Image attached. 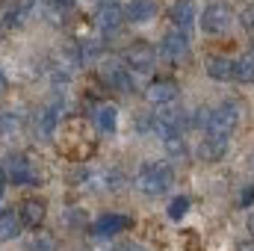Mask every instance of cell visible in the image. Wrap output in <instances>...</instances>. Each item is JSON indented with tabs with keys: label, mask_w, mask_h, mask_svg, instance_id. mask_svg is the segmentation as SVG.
Wrapping results in <instances>:
<instances>
[{
	"label": "cell",
	"mask_w": 254,
	"mask_h": 251,
	"mask_svg": "<svg viewBox=\"0 0 254 251\" xmlns=\"http://www.w3.org/2000/svg\"><path fill=\"white\" fill-rule=\"evenodd\" d=\"M133 184H136L139 192L157 198V195H163V192L172 189V184H175V169H172L166 160H148V163L139 166Z\"/></svg>",
	"instance_id": "6da1fadb"
},
{
	"label": "cell",
	"mask_w": 254,
	"mask_h": 251,
	"mask_svg": "<svg viewBox=\"0 0 254 251\" xmlns=\"http://www.w3.org/2000/svg\"><path fill=\"white\" fill-rule=\"evenodd\" d=\"M0 166H3L6 184H12V187H39V181H42L36 160H33L30 154H24V151L6 154V160H3Z\"/></svg>",
	"instance_id": "7a4b0ae2"
},
{
	"label": "cell",
	"mask_w": 254,
	"mask_h": 251,
	"mask_svg": "<svg viewBox=\"0 0 254 251\" xmlns=\"http://www.w3.org/2000/svg\"><path fill=\"white\" fill-rule=\"evenodd\" d=\"M98 80L104 83V89H110V92H133L136 89V83H133V74L125 68L122 60H101L98 63Z\"/></svg>",
	"instance_id": "3957f363"
},
{
	"label": "cell",
	"mask_w": 254,
	"mask_h": 251,
	"mask_svg": "<svg viewBox=\"0 0 254 251\" xmlns=\"http://www.w3.org/2000/svg\"><path fill=\"white\" fill-rule=\"evenodd\" d=\"M60 125H63V104L60 101H51V104L39 107L36 116H33V133H36L39 142H51L60 133Z\"/></svg>",
	"instance_id": "277c9868"
},
{
	"label": "cell",
	"mask_w": 254,
	"mask_h": 251,
	"mask_svg": "<svg viewBox=\"0 0 254 251\" xmlns=\"http://www.w3.org/2000/svg\"><path fill=\"white\" fill-rule=\"evenodd\" d=\"M237 125H240V107L234 101H225V104H219V107L210 110V122H207V130L204 133L231 139V133L237 130Z\"/></svg>",
	"instance_id": "5b68a950"
},
{
	"label": "cell",
	"mask_w": 254,
	"mask_h": 251,
	"mask_svg": "<svg viewBox=\"0 0 254 251\" xmlns=\"http://www.w3.org/2000/svg\"><path fill=\"white\" fill-rule=\"evenodd\" d=\"M122 63H125V68L130 74H151L154 65H157V51L148 42H133V45L125 48Z\"/></svg>",
	"instance_id": "8992f818"
},
{
	"label": "cell",
	"mask_w": 254,
	"mask_h": 251,
	"mask_svg": "<svg viewBox=\"0 0 254 251\" xmlns=\"http://www.w3.org/2000/svg\"><path fill=\"white\" fill-rule=\"evenodd\" d=\"M95 27L101 30V36H116L125 27V6H122V0H101V6L95 12Z\"/></svg>",
	"instance_id": "52a82bcc"
},
{
	"label": "cell",
	"mask_w": 254,
	"mask_h": 251,
	"mask_svg": "<svg viewBox=\"0 0 254 251\" xmlns=\"http://www.w3.org/2000/svg\"><path fill=\"white\" fill-rule=\"evenodd\" d=\"M198 21H201V30H204L207 36H219V33H225V30L231 27L234 12H231L228 3H210V6H204V12L198 15Z\"/></svg>",
	"instance_id": "ba28073f"
},
{
	"label": "cell",
	"mask_w": 254,
	"mask_h": 251,
	"mask_svg": "<svg viewBox=\"0 0 254 251\" xmlns=\"http://www.w3.org/2000/svg\"><path fill=\"white\" fill-rule=\"evenodd\" d=\"M18 216H21L24 231H42V225H45V219H48V198H42V195H27V198L18 204Z\"/></svg>",
	"instance_id": "9c48e42d"
},
{
	"label": "cell",
	"mask_w": 254,
	"mask_h": 251,
	"mask_svg": "<svg viewBox=\"0 0 254 251\" xmlns=\"http://www.w3.org/2000/svg\"><path fill=\"white\" fill-rule=\"evenodd\" d=\"M130 225H133V219L125 216V213H101V216L89 225V234L98 237V240H113V237H119L122 231H130Z\"/></svg>",
	"instance_id": "30bf717a"
},
{
	"label": "cell",
	"mask_w": 254,
	"mask_h": 251,
	"mask_svg": "<svg viewBox=\"0 0 254 251\" xmlns=\"http://www.w3.org/2000/svg\"><path fill=\"white\" fill-rule=\"evenodd\" d=\"M160 54L169 60V63H187L190 60V36L184 30H169L163 39H160Z\"/></svg>",
	"instance_id": "8fae6325"
},
{
	"label": "cell",
	"mask_w": 254,
	"mask_h": 251,
	"mask_svg": "<svg viewBox=\"0 0 254 251\" xmlns=\"http://www.w3.org/2000/svg\"><path fill=\"white\" fill-rule=\"evenodd\" d=\"M178 92H181L178 80H172V77H157V80L148 83V89H145V101H148L151 107H166V104L178 101Z\"/></svg>",
	"instance_id": "7c38bea8"
},
{
	"label": "cell",
	"mask_w": 254,
	"mask_h": 251,
	"mask_svg": "<svg viewBox=\"0 0 254 251\" xmlns=\"http://www.w3.org/2000/svg\"><path fill=\"white\" fill-rule=\"evenodd\" d=\"M228 148H231V139L204 133V139L198 142V160H204V163H219V160H225Z\"/></svg>",
	"instance_id": "4fadbf2b"
},
{
	"label": "cell",
	"mask_w": 254,
	"mask_h": 251,
	"mask_svg": "<svg viewBox=\"0 0 254 251\" xmlns=\"http://www.w3.org/2000/svg\"><path fill=\"white\" fill-rule=\"evenodd\" d=\"M21 234H24V225H21L18 210L15 207H0V246L15 243Z\"/></svg>",
	"instance_id": "5bb4252c"
},
{
	"label": "cell",
	"mask_w": 254,
	"mask_h": 251,
	"mask_svg": "<svg viewBox=\"0 0 254 251\" xmlns=\"http://www.w3.org/2000/svg\"><path fill=\"white\" fill-rule=\"evenodd\" d=\"M21 130H24V113H21V107H6V110H0V142L18 139Z\"/></svg>",
	"instance_id": "9a60e30c"
},
{
	"label": "cell",
	"mask_w": 254,
	"mask_h": 251,
	"mask_svg": "<svg viewBox=\"0 0 254 251\" xmlns=\"http://www.w3.org/2000/svg\"><path fill=\"white\" fill-rule=\"evenodd\" d=\"M92 122L104 136H116V130H119V107L116 104H98L92 110Z\"/></svg>",
	"instance_id": "2e32d148"
},
{
	"label": "cell",
	"mask_w": 254,
	"mask_h": 251,
	"mask_svg": "<svg viewBox=\"0 0 254 251\" xmlns=\"http://www.w3.org/2000/svg\"><path fill=\"white\" fill-rule=\"evenodd\" d=\"M157 18V0H130L125 6V21L130 24H151Z\"/></svg>",
	"instance_id": "e0dca14e"
},
{
	"label": "cell",
	"mask_w": 254,
	"mask_h": 251,
	"mask_svg": "<svg viewBox=\"0 0 254 251\" xmlns=\"http://www.w3.org/2000/svg\"><path fill=\"white\" fill-rule=\"evenodd\" d=\"M169 18H172L175 30H184V33H187L192 24H195V18H198V9H195V3H192V0H175V3H172Z\"/></svg>",
	"instance_id": "ac0fdd59"
},
{
	"label": "cell",
	"mask_w": 254,
	"mask_h": 251,
	"mask_svg": "<svg viewBox=\"0 0 254 251\" xmlns=\"http://www.w3.org/2000/svg\"><path fill=\"white\" fill-rule=\"evenodd\" d=\"M74 9H77V0H45V3H42V12H45L48 21L57 24V27L65 21V15H71Z\"/></svg>",
	"instance_id": "d6986e66"
},
{
	"label": "cell",
	"mask_w": 254,
	"mask_h": 251,
	"mask_svg": "<svg viewBox=\"0 0 254 251\" xmlns=\"http://www.w3.org/2000/svg\"><path fill=\"white\" fill-rule=\"evenodd\" d=\"M77 54H80V65L101 63L104 60V42L101 39H77Z\"/></svg>",
	"instance_id": "ffe728a7"
},
{
	"label": "cell",
	"mask_w": 254,
	"mask_h": 251,
	"mask_svg": "<svg viewBox=\"0 0 254 251\" xmlns=\"http://www.w3.org/2000/svg\"><path fill=\"white\" fill-rule=\"evenodd\" d=\"M204 71H207V77L228 83V80H234V60H228V57H210L207 65H204Z\"/></svg>",
	"instance_id": "44dd1931"
},
{
	"label": "cell",
	"mask_w": 254,
	"mask_h": 251,
	"mask_svg": "<svg viewBox=\"0 0 254 251\" xmlns=\"http://www.w3.org/2000/svg\"><path fill=\"white\" fill-rule=\"evenodd\" d=\"M234 80L237 83H254V57L252 54L234 60Z\"/></svg>",
	"instance_id": "7402d4cb"
},
{
	"label": "cell",
	"mask_w": 254,
	"mask_h": 251,
	"mask_svg": "<svg viewBox=\"0 0 254 251\" xmlns=\"http://www.w3.org/2000/svg\"><path fill=\"white\" fill-rule=\"evenodd\" d=\"M163 148H166V154H169L172 160H187V157H190V145H187L184 136H169V139H163Z\"/></svg>",
	"instance_id": "603a6c76"
},
{
	"label": "cell",
	"mask_w": 254,
	"mask_h": 251,
	"mask_svg": "<svg viewBox=\"0 0 254 251\" xmlns=\"http://www.w3.org/2000/svg\"><path fill=\"white\" fill-rule=\"evenodd\" d=\"M27 251H57V240L45 231H33V237L27 240Z\"/></svg>",
	"instance_id": "cb8c5ba5"
},
{
	"label": "cell",
	"mask_w": 254,
	"mask_h": 251,
	"mask_svg": "<svg viewBox=\"0 0 254 251\" xmlns=\"http://www.w3.org/2000/svg\"><path fill=\"white\" fill-rule=\"evenodd\" d=\"M190 204H192V201L187 198V195H178V198H172V201H169V210H166V213H169V219L181 222V219L190 213Z\"/></svg>",
	"instance_id": "d4e9b609"
},
{
	"label": "cell",
	"mask_w": 254,
	"mask_h": 251,
	"mask_svg": "<svg viewBox=\"0 0 254 251\" xmlns=\"http://www.w3.org/2000/svg\"><path fill=\"white\" fill-rule=\"evenodd\" d=\"M127 184V175L122 169H110L107 175H104V189H110V192H122Z\"/></svg>",
	"instance_id": "484cf974"
},
{
	"label": "cell",
	"mask_w": 254,
	"mask_h": 251,
	"mask_svg": "<svg viewBox=\"0 0 254 251\" xmlns=\"http://www.w3.org/2000/svg\"><path fill=\"white\" fill-rule=\"evenodd\" d=\"M240 21H243V27H246L249 33H254V6H246V9H243Z\"/></svg>",
	"instance_id": "4316f807"
},
{
	"label": "cell",
	"mask_w": 254,
	"mask_h": 251,
	"mask_svg": "<svg viewBox=\"0 0 254 251\" xmlns=\"http://www.w3.org/2000/svg\"><path fill=\"white\" fill-rule=\"evenodd\" d=\"M65 222H68V225H86V219H80V210H77V207H71V210H68Z\"/></svg>",
	"instance_id": "83f0119b"
},
{
	"label": "cell",
	"mask_w": 254,
	"mask_h": 251,
	"mask_svg": "<svg viewBox=\"0 0 254 251\" xmlns=\"http://www.w3.org/2000/svg\"><path fill=\"white\" fill-rule=\"evenodd\" d=\"M6 92H9V77H6V68L0 65V98H3Z\"/></svg>",
	"instance_id": "f1b7e54d"
},
{
	"label": "cell",
	"mask_w": 254,
	"mask_h": 251,
	"mask_svg": "<svg viewBox=\"0 0 254 251\" xmlns=\"http://www.w3.org/2000/svg\"><path fill=\"white\" fill-rule=\"evenodd\" d=\"M116 251H148V249L139 246V243H122V246H116Z\"/></svg>",
	"instance_id": "f546056e"
},
{
	"label": "cell",
	"mask_w": 254,
	"mask_h": 251,
	"mask_svg": "<svg viewBox=\"0 0 254 251\" xmlns=\"http://www.w3.org/2000/svg\"><path fill=\"white\" fill-rule=\"evenodd\" d=\"M252 201H254V187H246L243 198H240V207H246V204H252Z\"/></svg>",
	"instance_id": "4dcf8cb0"
},
{
	"label": "cell",
	"mask_w": 254,
	"mask_h": 251,
	"mask_svg": "<svg viewBox=\"0 0 254 251\" xmlns=\"http://www.w3.org/2000/svg\"><path fill=\"white\" fill-rule=\"evenodd\" d=\"M6 187H9V184H6V175H3V166H0V201H3V195H6Z\"/></svg>",
	"instance_id": "1f68e13d"
},
{
	"label": "cell",
	"mask_w": 254,
	"mask_h": 251,
	"mask_svg": "<svg viewBox=\"0 0 254 251\" xmlns=\"http://www.w3.org/2000/svg\"><path fill=\"white\" fill-rule=\"evenodd\" d=\"M246 228H249V234H252V240H254V213L249 216V222H246Z\"/></svg>",
	"instance_id": "d6a6232c"
},
{
	"label": "cell",
	"mask_w": 254,
	"mask_h": 251,
	"mask_svg": "<svg viewBox=\"0 0 254 251\" xmlns=\"http://www.w3.org/2000/svg\"><path fill=\"white\" fill-rule=\"evenodd\" d=\"M240 251H254V249H252V246H243V249H240Z\"/></svg>",
	"instance_id": "836d02e7"
},
{
	"label": "cell",
	"mask_w": 254,
	"mask_h": 251,
	"mask_svg": "<svg viewBox=\"0 0 254 251\" xmlns=\"http://www.w3.org/2000/svg\"><path fill=\"white\" fill-rule=\"evenodd\" d=\"M252 57H254V51H252Z\"/></svg>",
	"instance_id": "e575fe53"
}]
</instances>
